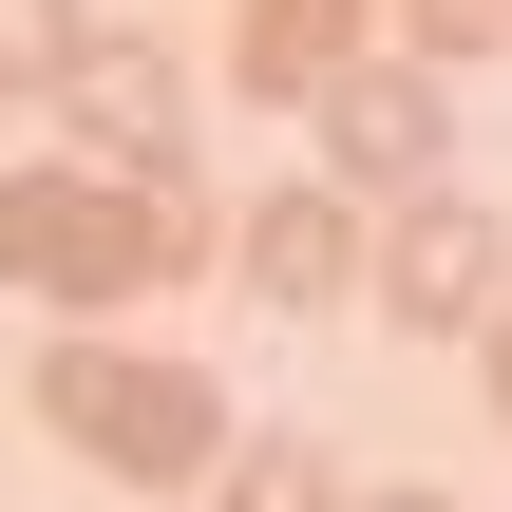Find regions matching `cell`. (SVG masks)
Masks as SVG:
<instances>
[{"instance_id":"obj_1","label":"cell","mask_w":512,"mask_h":512,"mask_svg":"<svg viewBox=\"0 0 512 512\" xmlns=\"http://www.w3.org/2000/svg\"><path fill=\"white\" fill-rule=\"evenodd\" d=\"M209 190L190 171H95V152H0V285L19 304H57V323H114V304H152V285H190L209 266Z\"/></svg>"},{"instance_id":"obj_2","label":"cell","mask_w":512,"mask_h":512,"mask_svg":"<svg viewBox=\"0 0 512 512\" xmlns=\"http://www.w3.org/2000/svg\"><path fill=\"white\" fill-rule=\"evenodd\" d=\"M19 380H38V437L95 456L114 494H190V475L228 456V380L171 361V342H133V323H57Z\"/></svg>"},{"instance_id":"obj_3","label":"cell","mask_w":512,"mask_h":512,"mask_svg":"<svg viewBox=\"0 0 512 512\" xmlns=\"http://www.w3.org/2000/svg\"><path fill=\"white\" fill-rule=\"evenodd\" d=\"M361 304L399 323V342H475L512 304V209L475 171H418V190H380L361 209Z\"/></svg>"},{"instance_id":"obj_4","label":"cell","mask_w":512,"mask_h":512,"mask_svg":"<svg viewBox=\"0 0 512 512\" xmlns=\"http://www.w3.org/2000/svg\"><path fill=\"white\" fill-rule=\"evenodd\" d=\"M304 114H323V190H361V209H380V190H418V171H456V95H437V57H399V38H380V57H342Z\"/></svg>"},{"instance_id":"obj_5","label":"cell","mask_w":512,"mask_h":512,"mask_svg":"<svg viewBox=\"0 0 512 512\" xmlns=\"http://www.w3.org/2000/svg\"><path fill=\"white\" fill-rule=\"evenodd\" d=\"M209 266H228L247 304H285V323H323V304H361V190L285 171V190H247V209L209 228Z\"/></svg>"},{"instance_id":"obj_6","label":"cell","mask_w":512,"mask_h":512,"mask_svg":"<svg viewBox=\"0 0 512 512\" xmlns=\"http://www.w3.org/2000/svg\"><path fill=\"white\" fill-rule=\"evenodd\" d=\"M57 133H76L95 171H190V57L133 38V19H95L76 76H57Z\"/></svg>"},{"instance_id":"obj_7","label":"cell","mask_w":512,"mask_h":512,"mask_svg":"<svg viewBox=\"0 0 512 512\" xmlns=\"http://www.w3.org/2000/svg\"><path fill=\"white\" fill-rule=\"evenodd\" d=\"M342 57H380V0H228V76H247V95L304 114Z\"/></svg>"},{"instance_id":"obj_8","label":"cell","mask_w":512,"mask_h":512,"mask_svg":"<svg viewBox=\"0 0 512 512\" xmlns=\"http://www.w3.org/2000/svg\"><path fill=\"white\" fill-rule=\"evenodd\" d=\"M190 494H209V512H342V494H361V475H342L323 437H247V418H228V456H209Z\"/></svg>"},{"instance_id":"obj_9","label":"cell","mask_w":512,"mask_h":512,"mask_svg":"<svg viewBox=\"0 0 512 512\" xmlns=\"http://www.w3.org/2000/svg\"><path fill=\"white\" fill-rule=\"evenodd\" d=\"M76 38H95V0H0V76H19V95H57Z\"/></svg>"},{"instance_id":"obj_10","label":"cell","mask_w":512,"mask_h":512,"mask_svg":"<svg viewBox=\"0 0 512 512\" xmlns=\"http://www.w3.org/2000/svg\"><path fill=\"white\" fill-rule=\"evenodd\" d=\"M380 19H399V57H437V76H456V57H512V0H380Z\"/></svg>"},{"instance_id":"obj_11","label":"cell","mask_w":512,"mask_h":512,"mask_svg":"<svg viewBox=\"0 0 512 512\" xmlns=\"http://www.w3.org/2000/svg\"><path fill=\"white\" fill-rule=\"evenodd\" d=\"M475 380H494V418H512V304H494V323H475Z\"/></svg>"},{"instance_id":"obj_12","label":"cell","mask_w":512,"mask_h":512,"mask_svg":"<svg viewBox=\"0 0 512 512\" xmlns=\"http://www.w3.org/2000/svg\"><path fill=\"white\" fill-rule=\"evenodd\" d=\"M342 512H456V494H342Z\"/></svg>"},{"instance_id":"obj_13","label":"cell","mask_w":512,"mask_h":512,"mask_svg":"<svg viewBox=\"0 0 512 512\" xmlns=\"http://www.w3.org/2000/svg\"><path fill=\"white\" fill-rule=\"evenodd\" d=\"M0 114H19V76H0Z\"/></svg>"}]
</instances>
